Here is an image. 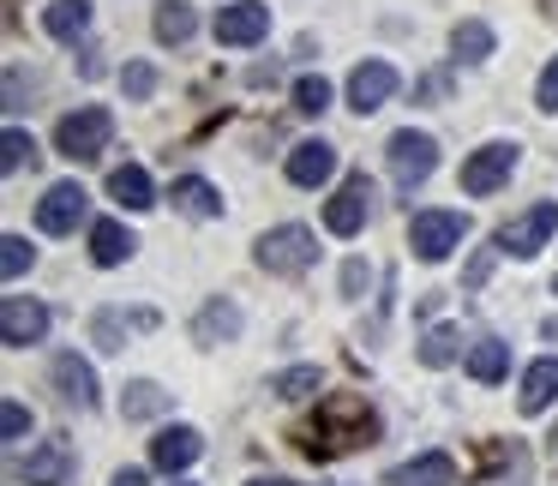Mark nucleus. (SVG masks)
<instances>
[{"label": "nucleus", "instance_id": "obj_10", "mask_svg": "<svg viewBox=\"0 0 558 486\" xmlns=\"http://www.w3.org/2000/svg\"><path fill=\"white\" fill-rule=\"evenodd\" d=\"M43 337H49V306L31 301V294H7L0 301V342L7 349H31Z\"/></svg>", "mask_w": 558, "mask_h": 486}, {"label": "nucleus", "instance_id": "obj_21", "mask_svg": "<svg viewBox=\"0 0 558 486\" xmlns=\"http://www.w3.org/2000/svg\"><path fill=\"white\" fill-rule=\"evenodd\" d=\"M553 397H558V354H546V361H534L529 373H522L517 409L522 414H541V409H553Z\"/></svg>", "mask_w": 558, "mask_h": 486}, {"label": "nucleus", "instance_id": "obj_28", "mask_svg": "<svg viewBox=\"0 0 558 486\" xmlns=\"http://www.w3.org/2000/svg\"><path fill=\"white\" fill-rule=\"evenodd\" d=\"M133 325H138V313L126 318V313H114V306H102V313L90 318V342L114 354V349H126V330H133Z\"/></svg>", "mask_w": 558, "mask_h": 486}, {"label": "nucleus", "instance_id": "obj_16", "mask_svg": "<svg viewBox=\"0 0 558 486\" xmlns=\"http://www.w3.org/2000/svg\"><path fill=\"white\" fill-rule=\"evenodd\" d=\"M330 174H337V145H325V138H306V145L289 150V181H294V186H325Z\"/></svg>", "mask_w": 558, "mask_h": 486}, {"label": "nucleus", "instance_id": "obj_35", "mask_svg": "<svg viewBox=\"0 0 558 486\" xmlns=\"http://www.w3.org/2000/svg\"><path fill=\"white\" fill-rule=\"evenodd\" d=\"M25 433H31V409H25V402H7V409H0V438L19 445Z\"/></svg>", "mask_w": 558, "mask_h": 486}, {"label": "nucleus", "instance_id": "obj_37", "mask_svg": "<svg viewBox=\"0 0 558 486\" xmlns=\"http://www.w3.org/2000/svg\"><path fill=\"white\" fill-rule=\"evenodd\" d=\"M534 102H541L546 114H558V61H546L541 85H534Z\"/></svg>", "mask_w": 558, "mask_h": 486}, {"label": "nucleus", "instance_id": "obj_36", "mask_svg": "<svg viewBox=\"0 0 558 486\" xmlns=\"http://www.w3.org/2000/svg\"><path fill=\"white\" fill-rule=\"evenodd\" d=\"M150 90H157V66L133 61V66H126V97H133V102H145Z\"/></svg>", "mask_w": 558, "mask_h": 486}, {"label": "nucleus", "instance_id": "obj_31", "mask_svg": "<svg viewBox=\"0 0 558 486\" xmlns=\"http://www.w3.org/2000/svg\"><path fill=\"white\" fill-rule=\"evenodd\" d=\"M462 354V337L450 325H438V330H426L421 337V366H450Z\"/></svg>", "mask_w": 558, "mask_h": 486}, {"label": "nucleus", "instance_id": "obj_24", "mask_svg": "<svg viewBox=\"0 0 558 486\" xmlns=\"http://www.w3.org/2000/svg\"><path fill=\"white\" fill-rule=\"evenodd\" d=\"M109 198L121 210H150V205H157V186H150V174L138 169V162H126V169L109 174Z\"/></svg>", "mask_w": 558, "mask_h": 486}, {"label": "nucleus", "instance_id": "obj_14", "mask_svg": "<svg viewBox=\"0 0 558 486\" xmlns=\"http://www.w3.org/2000/svg\"><path fill=\"white\" fill-rule=\"evenodd\" d=\"M49 378H54V390H61L66 409H97V402H102V397H97V373H90V361H78L73 349L49 361Z\"/></svg>", "mask_w": 558, "mask_h": 486}, {"label": "nucleus", "instance_id": "obj_4", "mask_svg": "<svg viewBox=\"0 0 558 486\" xmlns=\"http://www.w3.org/2000/svg\"><path fill=\"white\" fill-rule=\"evenodd\" d=\"M469 241V217L462 210H414L409 222V246L414 258H426V265H445L457 246Z\"/></svg>", "mask_w": 558, "mask_h": 486}, {"label": "nucleus", "instance_id": "obj_3", "mask_svg": "<svg viewBox=\"0 0 558 486\" xmlns=\"http://www.w3.org/2000/svg\"><path fill=\"white\" fill-rule=\"evenodd\" d=\"M109 138H114V114L97 109V102L61 114V126H54V150H61L66 162H97L102 150H109Z\"/></svg>", "mask_w": 558, "mask_h": 486}, {"label": "nucleus", "instance_id": "obj_33", "mask_svg": "<svg viewBox=\"0 0 558 486\" xmlns=\"http://www.w3.org/2000/svg\"><path fill=\"white\" fill-rule=\"evenodd\" d=\"M0 246H7V253H0V270H7V277H25V270L37 265V246H31L25 234H7Z\"/></svg>", "mask_w": 558, "mask_h": 486}, {"label": "nucleus", "instance_id": "obj_5", "mask_svg": "<svg viewBox=\"0 0 558 486\" xmlns=\"http://www.w3.org/2000/svg\"><path fill=\"white\" fill-rule=\"evenodd\" d=\"M517 157H522L517 138H493V145H481L469 162H462V193H469V198H493L498 186H510Z\"/></svg>", "mask_w": 558, "mask_h": 486}, {"label": "nucleus", "instance_id": "obj_11", "mask_svg": "<svg viewBox=\"0 0 558 486\" xmlns=\"http://www.w3.org/2000/svg\"><path fill=\"white\" fill-rule=\"evenodd\" d=\"M366 217H373V181H366V174H349V181L337 186V198L325 205V229L349 241V234L366 229Z\"/></svg>", "mask_w": 558, "mask_h": 486}, {"label": "nucleus", "instance_id": "obj_32", "mask_svg": "<svg viewBox=\"0 0 558 486\" xmlns=\"http://www.w3.org/2000/svg\"><path fill=\"white\" fill-rule=\"evenodd\" d=\"M294 109H301V114H325L330 109V78H318V73L294 78Z\"/></svg>", "mask_w": 558, "mask_h": 486}, {"label": "nucleus", "instance_id": "obj_43", "mask_svg": "<svg viewBox=\"0 0 558 486\" xmlns=\"http://www.w3.org/2000/svg\"><path fill=\"white\" fill-rule=\"evenodd\" d=\"M553 294H558V277H553Z\"/></svg>", "mask_w": 558, "mask_h": 486}, {"label": "nucleus", "instance_id": "obj_38", "mask_svg": "<svg viewBox=\"0 0 558 486\" xmlns=\"http://www.w3.org/2000/svg\"><path fill=\"white\" fill-rule=\"evenodd\" d=\"M366 282H373V270H366L361 258H349V265H342V294H349V301H361Z\"/></svg>", "mask_w": 558, "mask_h": 486}, {"label": "nucleus", "instance_id": "obj_12", "mask_svg": "<svg viewBox=\"0 0 558 486\" xmlns=\"http://www.w3.org/2000/svg\"><path fill=\"white\" fill-rule=\"evenodd\" d=\"M270 37V7L265 0H234L217 13V42L222 49H253V42Z\"/></svg>", "mask_w": 558, "mask_h": 486}, {"label": "nucleus", "instance_id": "obj_29", "mask_svg": "<svg viewBox=\"0 0 558 486\" xmlns=\"http://www.w3.org/2000/svg\"><path fill=\"white\" fill-rule=\"evenodd\" d=\"M270 390H277L282 402H301V397H313V390H325V373H318V366H289V373L270 378Z\"/></svg>", "mask_w": 558, "mask_h": 486}, {"label": "nucleus", "instance_id": "obj_39", "mask_svg": "<svg viewBox=\"0 0 558 486\" xmlns=\"http://www.w3.org/2000/svg\"><path fill=\"white\" fill-rule=\"evenodd\" d=\"M421 97H426V102H445V97H450V78H445V73L421 78Z\"/></svg>", "mask_w": 558, "mask_h": 486}, {"label": "nucleus", "instance_id": "obj_1", "mask_svg": "<svg viewBox=\"0 0 558 486\" xmlns=\"http://www.w3.org/2000/svg\"><path fill=\"white\" fill-rule=\"evenodd\" d=\"M373 438H378V414L366 409V397L337 390V397L318 402V421L306 426V457L330 462V457H349V450L373 445Z\"/></svg>", "mask_w": 558, "mask_h": 486}, {"label": "nucleus", "instance_id": "obj_8", "mask_svg": "<svg viewBox=\"0 0 558 486\" xmlns=\"http://www.w3.org/2000/svg\"><path fill=\"white\" fill-rule=\"evenodd\" d=\"M73 474H78L73 438H43V445L19 462V481L25 486H73Z\"/></svg>", "mask_w": 558, "mask_h": 486}, {"label": "nucleus", "instance_id": "obj_22", "mask_svg": "<svg viewBox=\"0 0 558 486\" xmlns=\"http://www.w3.org/2000/svg\"><path fill=\"white\" fill-rule=\"evenodd\" d=\"M43 31L54 42H78L90 31V0H49L43 7Z\"/></svg>", "mask_w": 558, "mask_h": 486}, {"label": "nucleus", "instance_id": "obj_17", "mask_svg": "<svg viewBox=\"0 0 558 486\" xmlns=\"http://www.w3.org/2000/svg\"><path fill=\"white\" fill-rule=\"evenodd\" d=\"M193 337L205 342V349L234 342V337H241V306L222 301V294H217V301H205V306H198V318H193Z\"/></svg>", "mask_w": 558, "mask_h": 486}, {"label": "nucleus", "instance_id": "obj_9", "mask_svg": "<svg viewBox=\"0 0 558 486\" xmlns=\"http://www.w3.org/2000/svg\"><path fill=\"white\" fill-rule=\"evenodd\" d=\"M85 210H90V193L78 181H54L49 193L37 198V229L43 234H73L78 222H85Z\"/></svg>", "mask_w": 558, "mask_h": 486}, {"label": "nucleus", "instance_id": "obj_27", "mask_svg": "<svg viewBox=\"0 0 558 486\" xmlns=\"http://www.w3.org/2000/svg\"><path fill=\"white\" fill-rule=\"evenodd\" d=\"M169 402H174V397H169L162 385H150V378H138V385L121 390V414H126V421H157Z\"/></svg>", "mask_w": 558, "mask_h": 486}, {"label": "nucleus", "instance_id": "obj_13", "mask_svg": "<svg viewBox=\"0 0 558 486\" xmlns=\"http://www.w3.org/2000/svg\"><path fill=\"white\" fill-rule=\"evenodd\" d=\"M397 85H402V78H397V66H390V61H361V66L349 73V109H354V114L385 109V102L397 97Z\"/></svg>", "mask_w": 558, "mask_h": 486}, {"label": "nucleus", "instance_id": "obj_25", "mask_svg": "<svg viewBox=\"0 0 558 486\" xmlns=\"http://www.w3.org/2000/svg\"><path fill=\"white\" fill-rule=\"evenodd\" d=\"M150 31H157V42H169V49H181V42H193L198 31V13L186 7V0H162L157 19H150Z\"/></svg>", "mask_w": 558, "mask_h": 486}, {"label": "nucleus", "instance_id": "obj_7", "mask_svg": "<svg viewBox=\"0 0 558 486\" xmlns=\"http://www.w3.org/2000/svg\"><path fill=\"white\" fill-rule=\"evenodd\" d=\"M553 234H558V198H541L534 210H522V217H510L505 229H498V246L517 253V258H534Z\"/></svg>", "mask_w": 558, "mask_h": 486}, {"label": "nucleus", "instance_id": "obj_42", "mask_svg": "<svg viewBox=\"0 0 558 486\" xmlns=\"http://www.w3.org/2000/svg\"><path fill=\"white\" fill-rule=\"evenodd\" d=\"M546 450H553V457H558V426H553V438H546Z\"/></svg>", "mask_w": 558, "mask_h": 486}, {"label": "nucleus", "instance_id": "obj_30", "mask_svg": "<svg viewBox=\"0 0 558 486\" xmlns=\"http://www.w3.org/2000/svg\"><path fill=\"white\" fill-rule=\"evenodd\" d=\"M25 162H37V138H31L25 126H7V133H0V169L19 174Z\"/></svg>", "mask_w": 558, "mask_h": 486}, {"label": "nucleus", "instance_id": "obj_41", "mask_svg": "<svg viewBox=\"0 0 558 486\" xmlns=\"http://www.w3.org/2000/svg\"><path fill=\"white\" fill-rule=\"evenodd\" d=\"M246 486H301V481H246Z\"/></svg>", "mask_w": 558, "mask_h": 486}, {"label": "nucleus", "instance_id": "obj_6", "mask_svg": "<svg viewBox=\"0 0 558 486\" xmlns=\"http://www.w3.org/2000/svg\"><path fill=\"white\" fill-rule=\"evenodd\" d=\"M385 157H390V181H397V193H414V186H421L426 174L438 169V138L402 126V133L385 145Z\"/></svg>", "mask_w": 558, "mask_h": 486}, {"label": "nucleus", "instance_id": "obj_19", "mask_svg": "<svg viewBox=\"0 0 558 486\" xmlns=\"http://www.w3.org/2000/svg\"><path fill=\"white\" fill-rule=\"evenodd\" d=\"M385 486H457V462L445 457V450H426V457L402 462V469H390Z\"/></svg>", "mask_w": 558, "mask_h": 486}, {"label": "nucleus", "instance_id": "obj_34", "mask_svg": "<svg viewBox=\"0 0 558 486\" xmlns=\"http://www.w3.org/2000/svg\"><path fill=\"white\" fill-rule=\"evenodd\" d=\"M498 253H505V246H498V241H493V246H481V253H474V258H469V270H462V289H481V282H486V277H493V265H498Z\"/></svg>", "mask_w": 558, "mask_h": 486}, {"label": "nucleus", "instance_id": "obj_15", "mask_svg": "<svg viewBox=\"0 0 558 486\" xmlns=\"http://www.w3.org/2000/svg\"><path fill=\"white\" fill-rule=\"evenodd\" d=\"M198 450H205V438H198V426H162L157 438H150V462H157L162 474H181L198 462Z\"/></svg>", "mask_w": 558, "mask_h": 486}, {"label": "nucleus", "instance_id": "obj_26", "mask_svg": "<svg viewBox=\"0 0 558 486\" xmlns=\"http://www.w3.org/2000/svg\"><path fill=\"white\" fill-rule=\"evenodd\" d=\"M505 373H510V342L486 337V342H474V349H469V378H474V385H498Z\"/></svg>", "mask_w": 558, "mask_h": 486}, {"label": "nucleus", "instance_id": "obj_40", "mask_svg": "<svg viewBox=\"0 0 558 486\" xmlns=\"http://www.w3.org/2000/svg\"><path fill=\"white\" fill-rule=\"evenodd\" d=\"M109 486H145V469H121V474H114Z\"/></svg>", "mask_w": 558, "mask_h": 486}, {"label": "nucleus", "instance_id": "obj_23", "mask_svg": "<svg viewBox=\"0 0 558 486\" xmlns=\"http://www.w3.org/2000/svg\"><path fill=\"white\" fill-rule=\"evenodd\" d=\"M493 49H498V37H493V25H486V19H462V25L450 31V54H457L462 66L493 61Z\"/></svg>", "mask_w": 558, "mask_h": 486}, {"label": "nucleus", "instance_id": "obj_2", "mask_svg": "<svg viewBox=\"0 0 558 486\" xmlns=\"http://www.w3.org/2000/svg\"><path fill=\"white\" fill-rule=\"evenodd\" d=\"M258 270H270V277H301V270H313L318 258V234L306 229V222H282V229H265L253 246Z\"/></svg>", "mask_w": 558, "mask_h": 486}, {"label": "nucleus", "instance_id": "obj_20", "mask_svg": "<svg viewBox=\"0 0 558 486\" xmlns=\"http://www.w3.org/2000/svg\"><path fill=\"white\" fill-rule=\"evenodd\" d=\"M138 253V241L121 229L114 217H102V222H90V258H97L102 270H114V265H126V258Z\"/></svg>", "mask_w": 558, "mask_h": 486}, {"label": "nucleus", "instance_id": "obj_18", "mask_svg": "<svg viewBox=\"0 0 558 486\" xmlns=\"http://www.w3.org/2000/svg\"><path fill=\"white\" fill-rule=\"evenodd\" d=\"M169 198H174V210H181V217H193V222H210V217H222V193L205 181V174H181Z\"/></svg>", "mask_w": 558, "mask_h": 486}]
</instances>
